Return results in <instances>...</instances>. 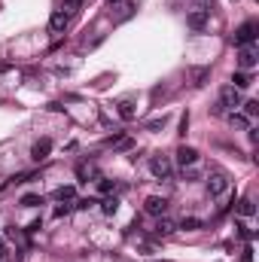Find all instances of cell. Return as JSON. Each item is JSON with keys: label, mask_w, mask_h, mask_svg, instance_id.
<instances>
[{"label": "cell", "mask_w": 259, "mask_h": 262, "mask_svg": "<svg viewBox=\"0 0 259 262\" xmlns=\"http://www.w3.org/2000/svg\"><path fill=\"white\" fill-rule=\"evenodd\" d=\"M195 162H198V149L183 143V146L177 149V165H180V168H192Z\"/></svg>", "instance_id": "obj_8"}, {"label": "cell", "mask_w": 259, "mask_h": 262, "mask_svg": "<svg viewBox=\"0 0 259 262\" xmlns=\"http://www.w3.org/2000/svg\"><path fill=\"white\" fill-rule=\"evenodd\" d=\"M73 198H77V186H61V189H55V201L70 204Z\"/></svg>", "instance_id": "obj_13"}, {"label": "cell", "mask_w": 259, "mask_h": 262, "mask_svg": "<svg viewBox=\"0 0 259 262\" xmlns=\"http://www.w3.org/2000/svg\"><path fill=\"white\" fill-rule=\"evenodd\" d=\"M83 4H86V0H64V10L67 13H77V10H83Z\"/></svg>", "instance_id": "obj_22"}, {"label": "cell", "mask_w": 259, "mask_h": 262, "mask_svg": "<svg viewBox=\"0 0 259 262\" xmlns=\"http://www.w3.org/2000/svg\"><path fill=\"white\" fill-rule=\"evenodd\" d=\"M238 213H241V216H253V213H256L253 198H241V201H238Z\"/></svg>", "instance_id": "obj_16"}, {"label": "cell", "mask_w": 259, "mask_h": 262, "mask_svg": "<svg viewBox=\"0 0 259 262\" xmlns=\"http://www.w3.org/2000/svg\"><path fill=\"white\" fill-rule=\"evenodd\" d=\"M238 107H241V92L235 86H223V89H219V104H216L219 113H232V110H238Z\"/></svg>", "instance_id": "obj_1"}, {"label": "cell", "mask_w": 259, "mask_h": 262, "mask_svg": "<svg viewBox=\"0 0 259 262\" xmlns=\"http://www.w3.org/2000/svg\"><path fill=\"white\" fill-rule=\"evenodd\" d=\"M7 256V244H4V238H0V259Z\"/></svg>", "instance_id": "obj_28"}, {"label": "cell", "mask_w": 259, "mask_h": 262, "mask_svg": "<svg viewBox=\"0 0 259 262\" xmlns=\"http://www.w3.org/2000/svg\"><path fill=\"white\" fill-rule=\"evenodd\" d=\"M168 125V116H162V119H150L146 122V131H159V128H165Z\"/></svg>", "instance_id": "obj_21"}, {"label": "cell", "mask_w": 259, "mask_h": 262, "mask_svg": "<svg viewBox=\"0 0 259 262\" xmlns=\"http://www.w3.org/2000/svg\"><path fill=\"white\" fill-rule=\"evenodd\" d=\"M101 210H104L107 216H113V213L119 210V198H113V195H107V198L101 201Z\"/></svg>", "instance_id": "obj_15"}, {"label": "cell", "mask_w": 259, "mask_h": 262, "mask_svg": "<svg viewBox=\"0 0 259 262\" xmlns=\"http://www.w3.org/2000/svg\"><path fill=\"white\" fill-rule=\"evenodd\" d=\"M37 204H43L40 195H34V192L31 195H22V207H37Z\"/></svg>", "instance_id": "obj_20"}, {"label": "cell", "mask_w": 259, "mask_h": 262, "mask_svg": "<svg viewBox=\"0 0 259 262\" xmlns=\"http://www.w3.org/2000/svg\"><path fill=\"white\" fill-rule=\"evenodd\" d=\"M256 61H259L256 46H241V49H238V67H241V70H253Z\"/></svg>", "instance_id": "obj_6"}, {"label": "cell", "mask_w": 259, "mask_h": 262, "mask_svg": "<svg viewBox=\"0 0 259 262\" xmlns=\"http://www.w3.org/2000/svg\"><path fill=\"white\" fill-rule=\"evenodd\" d=\"M180 229H186V232H195V229H201V219L189 216V219H183V222H180Z\"/></svg>", "instance_id": "obj_19"}, {"label": "cell", "mask_w": 259, "mask_h": 262, "mask_svg": "<svg viewBox=\"0 0 259 262\" xmlns=\"http://www.w3.org/2000/svg\"><path fill=\"white\" fill-rule=\"evenodd\" d=\"M256 34H259V25H256V22H244V25L235 31V46H238V49H241V46H253Z\"/></svg>", "instance_id": "obj_3"}, {"label": "cell", "mask_w": 259, "mask_h": 262, "mask_svg": "<svg viewBox=\"0 0 259 262\" xmlns=\"http://www.w3.org/2000/svg\"><path fill=\"white\" fill-rule=\"evenodd\" d=\"M77 174H80V180H86V177H92V174H95V168H92V165H80V168H77Z\"/></svg>", "instance_id": "obj_24"}, {"label": "cell", "mask_w": 259, "mask_h": 262, "mask_svg": "<svg viewBox=\"0 0 259 262\" xmlns=\"http://www.w3.org/2000/svg\"><path fill=\"white\" fill-rule=\"evenodd\" d=\"M104 4H110V7H113V4H119V0H104Z\"/></svg>", "instance_id": "obj_29"}, {"label": "cell", "mask_w": 259, "mask_h": 262, "mask_svg": "<svg viewBox=\"0 0 259 262\" xmlns=\"http://www.w3.org/2000/svg\"><path fill=\"white\" fill-rule=\"evenodd\" d=\"M229 86H235L238 92H244V89H250V86H253V77H250L247 70H238L235 77H232V83H229Z\"/></svg>", "instance_id": "obj_12"}, {"label": "cell", "mask_w": 259, "mask_h": 262, "mask_svg": "<svg viewBox=\"0 0 259 262\" xmlns=\"http://www.w3.org/2000/svg\"><path fill=\"white\" fill-rule=\"evenodd\" d=\"M49 153H52V137H40V140L31 146V159H34V162L49 159Z\"/></svg>", "instance_id": "obj_9"}, {"label": "cell", "mask_w": 259, "mask_h": 262, "mask_svg": "<svg viewBox=\"0 0 259 262\" xmlns=\"http://www.w3.org/2000/svg\"><path fill=\"white\" fill-rule=\"evenodd\" d=\"M64 213H70V204H58L55 207V216H64Z\"/></svg>", "instance_id": "obj_26"}, {"label": "cell", "mask_w": 259, "mask_h": 262, "mask_svg": "<svg viewBox=\"0 0 259 262\" xmlns=\"http://www.w3.org/2000/svg\"><path fill=\"white\" fill-rule=\"evenodd\" d=\"M207 25H210V10H192V13L186 16V28L195 31V34H201Z\"/></svg>", "instance_id": "obj_5"}, {"label": "cell", "mask_w": 259, "mask_h": 262, "mask_svg": "<svg viewBox=\"0 0 259 262\" xmlns=\"http://www.w3.org/2000/svg\"><path fill=\"white\" fill-rule=\"evenodd\" d=\"M204 80H207V70H195V86H204Z\"/></svg>", "instance_id": "obj_25"}, {"label": "cell", "mask_w": 259, "mask_h": 262, "mask_svg": "<svg viewBox=\"0 0 259 262\" xmlns=\"http://www.w3.org/2000/svg\"><path fill=\"white\" fill-rule=\"evenodd\" d=\"M150 174H153L156 180H171V177H174V162H171L168 156H153V159H150Z\"/></svg>", "instance_id": "obj_2"}, {"label": "cell", "mask_w": 259, "mask_h": 262, "mask_svg": "<svg viewBox=\"0 0 259 262\" xmlns=\"http://www.w3.org/2000/svg\"><path fill=\"white\" fill-rule=\"evenodd\" d=\"M113 189H116V180H107V177L98 180V192H101V195H110Z\"/></svg>", "instance_id": "obj_17"}, {"label": "cell", "mask_w": 259, "mask_h": 262, "mask_svg": "<svg viewBox=\"0 0 259 262\" xmlns=\"http://www.w3.org/2000/svg\"><path fill=\"white\" fill-rule=\"evenodd\" d=\"M226 189H229V177H226L223 171H210V174H207V192L216 198V195H223Z\"/></svg>", "instance_id": "obj_4"}, {"label": "cell", "mask_w": 259, "mask_h": 262, "mask_svg": "<svg viewBox=\"0 0 259 262\" xmlns=\"http://www.w3.org/2000/svg\"><path fill=\"white\" fill-rule=\"evenodd\" d=\"M174 229H177V222H174V219H168V216H159V222H156V229H153V232H156L159 238H168Z\"/></svg>", "instance_id": "obj_11"}, {"label": "cell", "mask_w": 259, "mask_h": 262, "mask_svg": "<svg viewBox=\"0 0 259 262\" xmlns=\"http://www.w3.org/2000/svg\"><path fill=\"white\" fill-rule=\"evenodd\" d=\"M229 122H232V125H238V128H250V122H247V116H241V113H238V110H232V113H229Z\"/></svg>", "instance_id": "obj_18"}, {"label": "cell", "mask_w": 259, "mask_h": 262, "mask_svg": "<svg viewBox=\"0 0 259 262\" xmlns=\"http://www.w3.org/2000/svg\"><path fill=\"white\" fill-rule=\"evenodd\" d=\"M241 262H253V250H250V247L244 250V256H241Z\"/></svg>", "instance_id": "obj_27"}, {"label": "cell", "mask_w": 259, "mask_h": 262, "mask_svg": "<svg viewBox=\"0 0 259 262\" xmlns=\"http://www.w3.org/2000/svg\"><path fill=\"white\" fill-rule=\"evenodd\" d=\"M244 113H247L250 119H256V113H259V104H256V101H247V104H244Z\"/></svg>", "instance_id": "obj_23"}, {"label": "cell", "mask_w": 259, "mask_h": 262, "mask_svg": "<svg viewBox=\"0 0 259 262\" xmlns=\"http://www.w3.org/2000/svg\"><path fill=\"white\" fill-rule=\"evenodd\" d=\"M143 210L150 213V216H165V210H168V198H162V195H150L143 201Z\"/></svg>", "instance_id": "obj_7"}, {"label": "cell", "mask_w": 259, "mask_h": 262, "mask_svg": "<svg viewBox=\"0 0 259 262\" xmlns=\"http://www.w3.org/2000/svg\"><path fill=\"white\" fill-rule=\"evenodd\" d=\"M116 107H119V116H122V119H128V122L137 116V110H134V104H131V101H119Z\"/></svg>", "instance_id": "obj_14"}, {"label": "cell", "mask_w": 259, "mask_h": 262, "mask_svg": "<svg viewBox=\"0 0 259 262\" xmlns=\"http://www.w3.org/2000/svg\"><path fill=\"white\" fill-rule=\"evenodd\" d=\"M67 25H70V16H67L64 10H55V13L49 16V31H52V34H64Z\"/></svg>", "instance_id": "obj_10"}]
</instances>
